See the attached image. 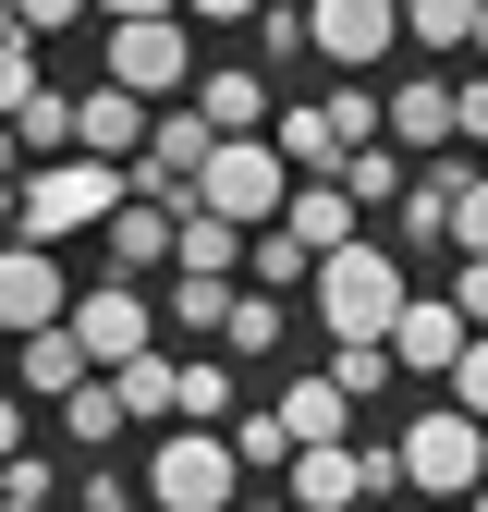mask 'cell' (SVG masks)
Masks as SVG:
<instances>
[{
	"instance_id": "cell-10",
	"label": "cell",
	"mask_w": 488,
	"mask_h": 512,
	"mask_svg": "<svg viewBox=\"0 0 488 512\" xmlns=\"http://www.w3.org/2000/svg\"><path fill=\"white\" fill-rule=\"evenodd\" d=\"M464 342H476V330H464V317H452V293H427V281H415L379 354H391V378H452V354H464Z\"/></svg>"
},
{
	"instance_id": "cell-37",
	"label": "cell",
	"mask_w": 488,
	"mask_h": 512,
	"mask_svg": "<svg viewBox=\"0 0 488 512\" xmlns=\"http://www.w3.org/2000/svg\"><path fill=\"white\" fill-rule=\"evenodd\" d=\"M25 98H37V49H25V37H0V122H13Z\"/></svg>"
},
{
	"instance_id": "cell-42",
	"label": "cell",
	"mask_w": 488,
	"mask_h": 512,
	"mask_svg": "<svg viewBox=\"0 0 488 512\" xmlns=\"http://www.w3.org/2000/svg\"><path fill=\"white\" fill-rule=\"evenodd\" d=\"M13 452H25V403L0 391V464H13Z\"/></svg>"
},
{
	"instance_id": "cell-11",
	"label": "cell",
	"mask_w": 488,
	"mask_h": 512,
	"mask_svg": "<svg viewBox=\"0 0 488 512\" xmlns=\"http://www.w3.org/2000/svg\"><path fill=\"white\" fill-rule=\"evenodd\" d=\"M171 220H183V208H159V196H122V208L98 220V244H110V281H159V269H171Z\"/></svg>"
},
{
	"instance_id": "cell-33",
	"label": "cell",
	"mask_w": 488,
	"mask_h": 512,
	"mask_svg": "<svg viewBox=\"0 0 488 512\" xmlns=\"http://www.w3.org/2000/svg\"><path fill=\"white\" fill-rule=\"evenodd\" d=\"M440 403H452V415H476V427H488V330H476V342H464V354H452V378H440Z\"/></svg>"
},
{
	"instance_id": "cell-16",
	"label": "cell",
	"mask_w": 488,
	"mask_h": 512,
	"mask_svg": "<svg viewBox=\"0 0 488 512\" xmlns=\"http://www.w3.org/2000/svg\"><path fill=\"white\" fill-rule=\"evenodd\" d=\"M183 98H196L208 135H269V74H244V61H232V74H196Z\"/></svg>"
},
{
	"instance_id": "cell-3",
	"label": "cell",
	"mask_w": 488,
	"mask_h": 512,
	"mask_svg": "<svg viewBox=\"0 0 488 512\" xmlns=\"http://www.w3.org/2000/svg\"><path fill=\"white\" fill-rule=\"evenodd\" d=\"M232 500H244L232 439H220V427H159V452H147V512H232Z\"/></svg>"
},
{
	"instance_id": "cell-30",
	"label": "cell",
	"mask_w": 488,
	"mask_h": 512,
	"mask_svg": "<svg viewBox=\"0 0 488 512\" xmlns=\"http://www.w3.org/2000/svg\"><path fill=\"white\" fill-rule=\"evenodd\" d=\"M452 256H488V171L452 159Z\"/></svg>"
},
{
	"instance_id": "cell-34",
	"label": "cell",
	"mask_w": 488,
	"mask_h": 512,
	"mask_svg": "<svg viewBox=\"0 0 488 512\" xmlns=\"http://www.w3.org/2000/svg\"><path fill=\"white\" fill-rule=\"evenodd\" d=\"M220 305H232V281H171V293H159L171 330H220Z\"/></svg>"
},
{
	"instance_id": "cell-25",
	"label": "cell",
	"mask_w": 488,
	"mask_h": 512,
	"mask_svg": "<svg viewBox=\"0 0 488 512\" xmlns=\"http://www.w3.org/2000/svg\"><path fill=\"white\" fill-rule=\"evenodd\" d=\"M110 391H122V415H135V427H171V354L147 342L135 366H110Z\"/></svg>"
},
{
	"instance_id": "cell-47",
	"label": "cell",
	"mask_w": 488,
	"mask_h": 512,
	"mask_svg": "<svg viewBox=\"0 0 488 512\" xmlns=\"http://www.w3.org/2000/svg\"><path fill=\"white\" fill-rule=\"evenodd\" d=\"M0 366H13V342H0Z\"/></svg>"
},
{
	"instance_id": "cell-18",
	"label": "cell",
	"mask_w": 488,
	"mask_h": 512,
	"mask_svg": "<svg viewBox=\"0 0 488 512\" xmlns=\"http://www.w3.org/2000/svg\"><path fill=\"white\" fill-rule=\"evenodd\" d=\"M269 415L293 427V452H330V439H354V403L330 391V366H318V378H293V391H281Z\"/></svg>"
},
{
	"instance_id": "cell-13",
	"label": "cell",
	"mask_w": 488,
	"mask_h": 512,
	"mask_svg": "<svg viewBox=\"0 0 488 512\" xmlns=\"http://www.w3.org/2000/svg\"><path fill=\"white\" fill-rule=\"evenodd\" d=\"M74 378H98V366L74 354V330H25V342H13V366H0V391H13V403H61Z\"/></svg>"
},
{
	"instance_id": "cell-7",
	"label": "cell",
	"mask_w": 488,
	"mask_h": 512,
	"mask_svg": "<svg viewBox=\"0 0 488 512\" xmlns=\"http://www.w3.org/2000/svg\"><path fill=\"white\" fill-rule=\"evenodd\" d=\"M98 86H122V98H183V86H196V25H183V13H147V25H110V74Z\"/></svg>"
},
{
	"instance_id": "cell-28",
	"label": "cell",
	"mask_w": 488,
	"mask_h": 512,
	"mask_svg": "<svg viewBox=\"0 0 488 512\" xmlns=\"http://www.w3.org/2000/svg\"><path fill=\"white\" fill-rule=\"evenodd\" d=\"M13 147H25V159H61V147H74V98H61V86H37V98L13 110Z\"/></svg>"
},
{
	"instance_id": "cell-41",
	"label": "cell",
	"mask_w": 488,
	"mask_h": 512,
	"mask_svg": "<svg viewBox=\"0 0 488 512\" xmlns=\"http://www.w3.org/2000/svg\"><path fill=\"white\" fill-rule=\"evenodd\" d=\"M86 13H110V25H147V13H171V0H86Z\"/></svg>"
},
{
	"instance_id": "cell-12",
	"label": "cell",
	"mask_w": 488,
	"mask_h": 512,
	"mask_svg": "<svg viewBox=\"0 0 488 512\" xmlns=\"http://www.w3.org/2000/svg\"><path fill=\"white\" fill-rule=\"evenodd\" d=\"M379 147H403V159H440V147H452V86H440V74L391 86V98H379Z\"/></svg>"
},
{
	"instance_id": "cell-45",
	"label": "cell",
	"mask_w": 488,
	"mask_h": 512,
	"mask_svg": "<svg viewBox=\"0 0 488 512\" xmlns=\"http://www.w3.org/2000/svg\"><path fill=\"white\" fill-rule=\"evenodd\" d=\"M0 512H49V500H0Z\"/></svg>"
},
{
	"instance_id": "cell-14",
	"label": "cell",
	"mask_w": 488,
	"mask_h": 512,
	"mask_svg": "<svg viewBox=\"0 0 488 512\" xmlns=\"http://www.w3.org/2000/svg\"><path fill=\"white\" fill-rule=\"evenodd\" d=\"M74 147L122 171V159L147 147V98H122V86H74Z\"/></svg>"
},
{
	"instance_id": "cell-2",
	"label": "cell",
	"mask_w": 488,
	"mask_h": 512,
	"mask_svg": "<svg viewBox=\"0 0 488 512\" xmlns=\"http://www.w3.org/2000/svg\"><path fill=\"white\" fill-rule=\"evenodd\" d=\"M135 183H122L110 159H86V147H61V159H25L13 171V232L25 244H61V232H98Z\"/></svg>"
},
{
	"instance_id": "cell-4",
	"label": "cell",
	"mask_w": 488,
	"mask_h": 512,
	"mask_svg": "<svg viewBox=\"0 0 488 512\" xmlns=\"http://www.w3.org/2000/svg\"><path fill=\"white\" fill-rule=\"evenodd\" d=\"M281 196H293V171H281V147H269V135H220V147H208V171H196V208H208V220H232V232H269V220H281Z\"/></svg>"
},
{
	"instance_id": "cell-5",
	"label": "cell",
	"mask_w": 488,
	"mask_h": 512,
	"mask_svg": "<svg viewBox=\"0 0 488 512\" xmlns=\"http://www.w3.org/2000/svg\"><path fill=\"white\" fill-rule=\"evenodd\" d=\"M391 464H403V488H427V500H476V488H488V427L452 415V403H427V415L391 439Z\"/></svg>"
},
{
	"instance_id": "cell-1",
	"label": "cell",
	"mask_w": 488,
	"mask_h": 512,
	"mask_svg": "<svg viewBox=\"0 0 488 512\" xmlns=\"http://www.w3.org/2000/svg\"><path fill=\"white\" fill-rule=\"evenodd\" d=\"M305 293H318V317H330V342H391V317H403V293H415V269L391 244H330L318 269H305Z\"/></svg>"
},
{
	"instance_id": "cell-23",
	"label": "cell",
	"mask_w": 488,
	"mask_h": 512,
	"mask_svg": "<svg viewBox=\"0 0 488 512\" xmlns=\"http://www.w3.org/2000/svg\"><path fill=\"white\" fill-rule=\"evenodd\" d=\"M220 439H232V464H244V476H281V464H293V427H281L269 403H232Z\"/></svg>"
},
{
	"instance_id": "cell-43",
	"label": "cell",
	"mask_w": 488,
	"mask_h": 512,
	"mask_svg": "<svg viewBox=\"0 0 488 512\" xmlns=\"http://www.w3.org/2000/svg\"><path fill=\"white\" fill-rule=\"evenodd\" d=\"M13 171H25V147H13V122H0V183H13Z\"/></svg>"
},
{
	"instance_id": "cell-20",
	"label": "cell",
	"mask_w": 488,
	"mask_h": 512,
	"mask_svg": "<svg viewBox=\"0 0 488 512\" xmlns=\"http://www.w3.org/2000/svg\"><path fill=\"white\" fill-rule=\"evenodd\" d=\"M281 232H293L305 256H330V244H354V196H342L330 171H318V183H293V196H281Z\"/></svg>"
},
{
	"instance_id": "cell-40",
	"label": "cell",
	"mask_w": 488,
	"mask_h": 512,
	"mask_svg": "<svg viewBox=\"0 0 488 512\" xmlns=\"http://www.w3.org/2000/svg\"><path fill=\"white\" fill-rule=\"evenodd\" d=\"M171 13H183V25H244L257 0H171Z\"/></svg>"
},
{
	"instance_id": "cell-29",
	"label": "cell",
	"mask_w": 488,
	"mask_h": 512,
	"mask_svg": "<svg viewBox=\"0 0 488 512\" xmlns=\"http://www.w3.org/2000/svg\"><path fill=\"white\" fill-rule=\"evenodd\" d=\"M244 269H257L244 293H281V281H305V269H318V256H305V244H293V232L269 220V232H244Z\"/></svg>"
},
{
	"instance_id": "cell-35",
	"label": "cell",
	"mask_w": 488,
	"mask_h": 512,
	"mask_svg": "<svg viewBox=\"0 0 488 512\" xmlns=\"http://www.w3.org/2000/svg\"><path fill=\"white\" fill-rule=\"evenodd\" d=\"M440 293H452L464 330H488V256H452V281H440Z\"/></svg>"
},
{
	"instance_id": "cell-27",
	"label": "cell",
	"mask_w": 488,
	"mask_h": 512,
	"mask_svg": "<svg viewBox=\"0 0 488 512\" xmlns=\"http://www.w3.org/2000/svg\"><path fill=\"white\" fill-rule=\"evenodd\" d=\"M391 25H403L415 49H464V37H476V0H391Z\"/></svg>"
},
{
	"instance_id": "cell-32",
	"label": "cell",
	"mask_w": 488,
	"mask_h": 512,
	"mask_svg": "<svg viewBox=\"0 0 488 512\" xmlns=\"http://www.w3.org/2000/svg\"><path fill=\"white\" fill-rule=\"evenodd\" d=\"M318 110H330V135H342V159H354V147H379V86H330Z\"/></svg>"
},
{
	"instance_id": "cell-39",
	"label": "cell",
	"mask_w": 488,
	"mask_h": 512,
	"mask_svg": "<svg viewBox=\"0 0 488 512\" xmlns=\"http://www.w3.org/2000/svg\"><path fill=\"white\" fill-rule=\"evenodd\" d=\"M13 25L25 37H61V25H86V0H13Z\"/></svg>"
},
{
	"instance_id": "cell-21",
	"label": "cell",
	"mask_w": 488,
	"mask_h": 512,
	"mask_svg": "<svg viewBox=\"0 0 488 512\" xmlns=\"http://www.w3.org/2000/svg\"><path fill=\"white\" fill-rule=\"evenodd\" d=\"M49 415H61V439H74V452H110V439L135 427V415H122V391H110V378H74V391H61Z\"/></svg>"
},
{
	"instance_id": "cell-38",
	"label": "cell",
	"mask_w": 488,
	"mask_h": 512,
	"mask_svg": "<svg viewBox=\"0 0 488 512\" xmlns=\"http://www.w3.org/2000/svg\"><path fill=\"white\" fill-rule=\"evenodd\" d=\"M452 135H464V147H488V61L452 86Z\"/></svg>"
},
{
	"instance_id": "cell-46",
	"label": "cell",
	"mask_w": 488,
	"mask_h": 512,
	"mask_svg": "<svg viewBox=\"0 0 488 512\" xmlns=\"http://www.w3.org/2000/svg\"><path fill=\"white\" fill-rule=\"evenodd\" d=\"M464 512H488V488H476V500H464Z\"/></svg>"
},
{
	"instance_id": "cell-36",
	"label": "cell",
	"mask_w": 488,
	"mask_h": 512,
	"mask_svg": "<svg viewBox=\"0 0 488 512\" xmlns=\"http://www.w3.org/2000/svg\"><path fill=\"white\" fill-rule=\"evenodd\" d=\"M74 512H147V488H135V476H98V464H86V476H74Z\"/></svg>"
},
{
	"instance_id": "cell-8",
	"label": "cell",
	"mask_w": 488,
	"mask_h": 512,
	"mask_svg": "<svg viewBox=\"0 0 488 512\" xmlns=\"http://www.w3.org/2000/svg\"><path fill=\"white\" fill-rule=\"evenodd\" d=\"M61 305H74V281H61V244H0V342L25 330H61Z\"/></svg>"
},
{
	"instance_id": "cell-44",
	"label": "cell",
	"mask_w": 488,
	"mask_h": 512,
	"mask_svg": "<svg viewBox=\"0 0 488 512\" xmlns=\"http://www.w3.org/2000/svg\"><path fill=\"white\" fill-rule=\"evenodd\" d=\"M232 512H293V500H232Z\"/></svg>"
},
{
	"instance_id": "cell-6",
	"label": "cell",
	"mask_w": 488,
	"mask_h": 512,
	"mask_svg": "<svg viewBox=\"0 0 488 512\" xmlns=\"http://www.w3.org/2000/svg\"><path fill=\"white\" fill-rule=\"evenodd\" d=\"M61 330H74V354L110 378V366H135V354L159 342V293H147V281H74Z\"/></svg>"
},
{
	"instance_id": "cell-19",
	"label": "cell",
	"mask_w": 488,
	"mask_h": 512,
	"mask_svg": "<svg viewBox=\"0 0 488 512\" xmlns=\"http://www.w3.org/2000/svg\"><path fill=\"white\" fill-rule=\"evenodd\" d=\"M232 269H244V232L208 220V208H183L171 220V281H232Z\"/></svg>"
},
{
	"instance_id": "cell-24",
	"label": "cell",
	"mask_w": 488,
	"mask_h": 512,
	"mask_svg": "<svg viewBox=\"0 0 488 512\" xmlns=\"http://www.w3.org/2000/svg\"><path fill=\"white\" fill-rule=\"evenodd\" d=\"M330 183H342V196H354V220H366V208H391L403 183H415V159H403V147H354Z\"/></svg>"
},
{
	"instance_id": "cell-15",
	"label": "cell",
	"mask_w": 488,
	"mask_h": 512,
	"mask_svg": "<svg viewBox=\"0 0 488 512\" xmlns=\"http://www.w3.org/2000/svg\"><path fill=\"white\" fill-rule=\"evenodd\" d=\"M232 403H244V366H220V354H171V427H232Z\"/></svg>"
},
{
	"instance_id": "cell-9",
	"label": "cell",
	"mask_w": 488,
	"mask_h": 512,
	"mask_svg": "<svg viewBox=\"0 0 488 512\" xmlns=\"http://www.w3.org/2000/svg\"><path fill=\"white\" fill-rule=\"evenodd\" d=\"M305 49L342 61V74H379L403 49V25H391V0H305Z\"/></svg>"
},
{
	"instance_id": "cell-22",
	"label": "cell",
	"mask_w": 488,
	"mask_h": 512,
	"mask_svg": "<svg viewBox=\"0 0 488 512\" xmlns=\"http://www.w3.org/2000/svg\"><path fill=\"white\" fill-rule=\"evenodd\" d=\"M269 147H281V171H293V183L342 171V135H330V110H318V98H305V110H281V135H269Z\"/></svg>"
},
{
	"instance_id": "cell-17",
	"label": "cell",
	"mask_w": 488,
	"mask_h": 512,
	"mask_svg": "<svg viewBox=\"0 0 488 512\" xmlns=\"http://www.w3.org/2000/svg\"><path fill=\"white\" fill-rule=\"evenodd\" d=\"M281 330H293V305H281V293H232L208 342H220V366H269V354H281Z\"/></svg>"
},
{
	"instance_id": "cell-31",
	"label": "cell",
	"mask_w": 488,
	"mask_h": 512,
	"mask_svg": "<svg viewBox=\"0 0 488 512\" xmlns=\"http://www.w3.org/2000/svg\"><path fill=\"white\" fill-rule=\"evenodd\" d=\"M330 391H342V403H379V391H391V354H379V342H330Z\"/></svg>"
},
{
	"instance_id": "cell-26",
	"label": "cell",
	"mask_w": 488,
	"mask_h": 512,
	"mask_svg": "<svg viewBox=\"0 0 488 512\" xmlns=\"http://www.w3.org/2000/svg\"><path fill=\"white\" fill-rule=\"evenodd\" d=\"M244 37H257V74H293V61H305V0H257Z\"/></svg>"
}]
</instances>
